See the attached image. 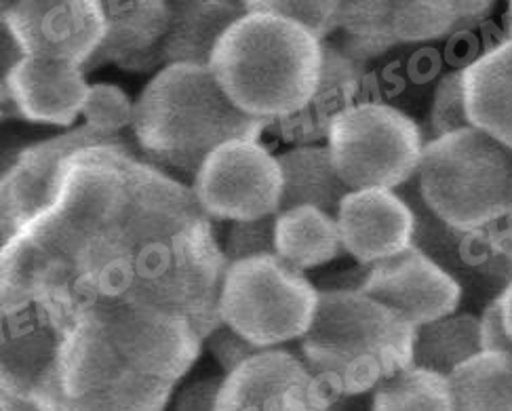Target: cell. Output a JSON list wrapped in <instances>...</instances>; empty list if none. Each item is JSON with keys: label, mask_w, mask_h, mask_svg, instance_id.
Returning a JSON list of instances; mask_svg holds the SVG:
<instances>
[{"label": "cell", "mask_w": 512, "mask_h": 411, "mask_svg": "<svg viewBox=\"0 0 512 411\" xmlns=\"http://www.w3.org/2000/svg\"><path fill=\"white\" fill-rule=\"evenodd\" d=\"M498 302H500V308H502L506 331H508V336L512 340V277H510L508 285L504 287V291L498 296Z\"/></svg>", "instance_id": "35"}, {"label": "cell", "mask_w": 512, "mask_h": 411, "mask_svg": "<svg viewBox=\"0 0 512 411\" xmlns=\"http://www.w3.org/2000/svg\"><path fill=\"white\" fill-rule=\"evenodd\" d=\"M91 146L131 148L123 135H104L83 125L19 150L0 182L3 243L38 218L55 199L59 175L70 156Z\"/></svg>", "instance_id": "14"}, {"label": "cell", "mask_w": 512, "mask_h": 411, "mask_svg": "<svg viewBox=\"0 0 512 411\" xmlns=\"http://www.w3.org/2000/svg\"><path fill=\"white\" fill-rule=\"evenodd\" d=\"M192 190L213 222L260 220L281 211L283 171L260 142L234 140L207 156Z\"/></svg>", "instance_id": "11"}, {"label": "cell", "mask_w": 512, "mask_h": 411, "mask_svg": "<svg viewBox=\"0 0 512 411\" xmlns=\"http://www.w3.org/2000/svg\"><path fill=\"white\" fill-rule=\"evenodd\" d=\"M266 125L230 102L211 68L167 66L137 97L131 129L144 161L194 180L213 150L260 142Z\"/></svg>", "instance_id": "2"}, {"label": "cell", "mask_w": 512, "mask_h": 411, "mask_svg": "<svg viewBox=\"0 0 512 411\" xmlns=\"http://www.w3.org/2000/svg\"><path fill=\"white\" fill-rule=\"evenodd\" d=\"M424 137L418 123L386 102H359L331 123L327 148L350 190H395L418 175Z\"/></svg>", "instance_id": "9"}, {"label": "cell", "mask_w": 512, "mask_h": 411, "mask_svg": "<svg viewBox=\"0 0 512 411\" xmlns=\"http://www.w3.org/2000/svg\"><path fill=\"white\" fill-rule=\"evenodd\" d=\"M247 13H270L308 30L319 43L338 32L340 3L336 0H245Z\"/></svg>", "instance_id": "28"}, {"label": "cell", "mask_w": 512, "mask_h": 411, "mask_svg": "<svg viewBox=\"0 0 512 411\" xmlns=\"http://www.w3.org/2000/svg\"><path fill=\"white\" fill-rule=\"evenodd\" d=\"M344 251L373 266L416 245L418 215L395 190H352L336 215Z\"/></svg>", "instance_id": "17"}, {"label": "cell", "mask_w": 512, "mask_h": 411, "mask_svg": "<svg viewBox=\"0 0 512 411\" xmlns=\"http://www.w3.org/2000/svg\"><path fill=\"white\" fill-rule=\"evenodd\" d=\"M508 218L512 220V182H510V205H508Z\"/></svg>", "instance_id": "38"}, {"label": "cell", "mask_w": 512, "mask_h": 411, "mask_svg": "<svg viewBox=\"0 0 512 411\" xmlns=\"http://www.w3.org/2000/svg\"><path fill=\"white\" fill-rule=\"evenodd\" d=\"M205 344L211 352V357L218 361L222 371L226 376H230L232 371L239 369L243 363H247L251 357L262 352L255 344L245 340L239 331H234L226 323H220L215 327L211 334L205 338Z\"/></svg>", "instance_id": "32"}, {"label": "cell", "mask_w": 512, "mask_h": 411, "mask_svg": "<svg viewBox=\"0 0 512 411\" xmlns=\"http://www.w3.org/2000/svg\"><path fill=\"white\" fill-rule=\"evenodd\" d=\"M106 34L83 72L114 64L129 72H152L165 68L163 41L171 22L167 0H106Z\"/></svg>", "instance_id": "19"}, {"label": "cell", "mask_w": 512, "mask_h": 411, "mask_svg": "<svg viewBox=\"0 0 512 411\" xmlns=\"http://www.w3.org/2000/svg\"><path fill=\"white\" fill-rule=\"evenodd\" d=\"M228 266L192 186L140 159L121 205L87 253L83 277L89 302L114 298L161 310L186 319L205 340L222 323Z\"/></svg>", "instance_id": "1"}, {"label": "cell", "mask_w": 512, "mask_h": 411, "mask_svg": "<svg viewBox=\"0 0 512 411\" xmlns=\"http://www.w3.org/2000/svg\"><path fill=\"white\" fill-rule=\"evenodd\" d=\"M508 38H512V3L508 9Z\"/></svg>", "instance_id": "37"}, {"label": "cell", "mask_w": 512, "mask_h": 411, "mask_svg": "<svg viewBox=\"0 0 512 411\" xmlns=\"http://www.w3.org/2000/svg\"><path fill=\"white\" fill-rule=\"evenodd\" d=\"M449 382L458 411H512V352H481Z\"/></svg>", "instance_id": "26"}, {"label": "cell", "mask_w": 512, "mask_h": 411, "mask_svg": "<svg viewBox=\"0 0 512 411\" xmlns=\"http://www.w3.org/2000/svg\"><path fill=\"white\" fill-rule=\"evenodd\" d=\"M331 397L302 357L262 350L224 378L215 411H329Z\"/></svg>", "instance_id": "15"}, {"label": "cell", "mask_w": 512, "mask_h": 411, "mask_svg": "<svg viewBox=\"0 0 512 411\" xmlns=\"http://www.w3.org/2000/svg\"><path fill=\"white\" fill-rule=\"evenodd\" d=\"M413 336L416 327L361 291H319L300 355L331 401L357 397L411 367Z\"/></svg>", "instance_id": "4"}, {"label": "cell", "mask_w": 512, "mask_h": 411, "mask_svg": "<svg viewBox=\"0 0 512 411\" xmlns=\"http://www.w3.org/2000/svg\"><path fill=\"white\" fill-rule=\"evenodd\" d=\"M0 405H3V411H38L30 403H26L22 399H15L11 395H3V399H0Z\"/></svg>", "instance_id": "36"}, {"label": "cell", "mask_w": 512, "mask_h": 411, "mask_svg": "<svg viewBox=\"0 0 512 411\" xmlns=\"http://www.w3.org/2000/svg\"><path fill=\"white\" fill-rule=\"evenodd\" d=\"M344 251L333 215L314 207H293L277 213L274 253L295 270H314L331 264Z\"/></svg>", "instance_id": "24"}, {"label": "cell", "mask_w": 512, "mask_h": 411, "mask_svg": "<svg viewBox=\"0 0 512 411\" xmlns=\"http://www.w3.org/2000/svg\"><path fill=\"white\" fill-rule=\"evenodd\" d=\"M283 171L281 211L314 207L336 218L342 201L352 192L333 165L327 146H293L279 154Z\"/></svg>", "instance_id": "23"}, {"label": "cell", "mask_w": 512, "mask_h": 411, "mask_svg": "<svg viewBox=\"0 0 512 411\" xmlns=\"http://www.w3.org/2000/svg\"><path fill=\"white\" fill-rule=\"evenodd\" d=\"M140 159L133 148L123 146H91L74 152L59 175L53 203L19 230L45 262L81 283L85 291L87 253L121 205L131 169Z\"/></svg>", "instance_id": "5"}, {"label": "cell", "mask_w": 512, "mask_h": 411, "mask_svg": "<svg viewBox=\"0 0 512 411\" xmlns=\"http://www.w3.org/2000/svg\"><path fill=\"white\" fill-rule=\"evenodd\" d=\"M209 68L236 108L274 121L298 112L317 89L323 43L285 17L247 13L220 38Z\"/></svg>", "instance_id": "3"}, {"label": "cell", "mask_w": 512, "mask_h": 411, "mask_svg": "<svg viewBox=\"0 0 512 411\" xmlns=\"http://www.w3.org/2000/svg\"><path fill=\"white\" fill-rule=\"evenodd\" d=\"M135 104L129 95L116 85L95 83L89 87L83 106L85 125L104 135H121L123 129L133 127Z\"/></svg>", "instance_id": "29"}, {"label": "cell", "mask_w": 512, "mask_h": 411, "mask_svg": "<svg viewBox=\"0 0 512 411\" xmlns=\"http://www.w3.org/2000/svg\"><path fill=\"white\" fill-rule=\"evenodd\" d=\"M481 352V319L470 312H454L416 329L411 365L451 378Z\"/></svg>", "instance_id": "25"}, {"label": "cell", "mask_w": 512, "mask_h": 411, "mask_svg": "<svg viewBox=\"0 0 512 411\" xmlns=\"http://www.w3.org/2000/svg\"><path fill=\"white\" fill-rule=\"evenodd\" d=\"M371 407L373 411H458L449 378L413 365L373 390Z\"/></svg>", "instance_id": "27"}, {"label": "cell", "mask_w": 512, "mask_h": 411, "mask_svg": "<svg viewBox=\"0 0 512 411\" xmlns=\"http://www.w3.org/2000/svg\"><path fill=\"white\" fill-rule=\"evenodd\" d=\"M424 207L454 230H479L508 215L512 152L470 127L424 144L416 175Z\"/></svg>", "instance_id": "6"}, {"label": "cell", "mask_w": 512, "mask_h": 411, "mask_svg": "<svg viewBox=\"0 0 512 411\" xmlns=\"http://www.w3.org/2000/svg\"><path fill=\"white\" fill-rule=\"evenodd\" d=\"M163 41V64L209 68L220 38L247 15L236 0H175Z\"/></svg>", "instance_id": "21"}, {"label": "cell", "mask_w": 512, "mask_h": 411, "mask_svg": "<svg viewBox=\"0 0 512 411\" xmlns=\"http://www.w3.org/2000/svg\"><path fill=\"white\" fill-rule=\"evenodd\" d=\"M363 78L365 70L359 64L333 43H323V68L310 100L298 112L268 121L266 131L295 146H314L327 140L331 123L344 110L359 104Z\"/></svg>", "instance_id": "20"}, {"label": "cell", "mask_w": 512, "mask_h": 411, "mask_svg": "<svg viewBox=\"0 0 512 411\" xmlns=\"http://www.w3.org/2000/svg\"><path fill=\"white\" fill-rule=\"evenodd\" d=\"M274 226H277V215H268V218L260 220L230 222L222 241L228 264L262 256H277L274 253Z\"/></svg>", "instance_id": "31"}, {"label": "cell", "mask_w": 512, "mask_h": 411, "mask_svg": "<svg viewBox=\"0 0 512 411\" xmlns=\"http://www.w3.org/2000/svg\"><path fill=\"white\" fill-rule=\"evenodd\" d=\"M76 312L49 300L3 310V395L22 399L38 411H64L57 359Z\"/></svg>", "instance_id": "10"}, {"label": "cell", "mask_w": 512, "mask_h": 411, "mask_svg": "<svg viewBox=\"0 0 512 411\" xmlns=\"http://www.w3.org/2000/svg\"><path fill=\"white\" fill-rule=\"evenodd\" d=\"M0 7L3 28L24 55L85 68L104 41V5L95 0H15Z\"/></svg>", "instance_id": "13"}, {"label": "cell", "mask_w": 512, "mask_h": 411, "mask_svg": "<svg viewBox=\"0 0 512 411\" xmlns=\"http://www.w3.org/2000/svg\"><path fill=\"white\" fill-rule=\"evenodd\" d=\"M464 93V72L451 70L439 78L430 104V140L470 129Z\"/></svg>", "instance_id": "30"}, {"label": "cell", "mask_w": 512, "mask_h": 411, "mask_svg": "<svg viewBox=\"0 0 512 411\" xmlns=\"http://www.w3.org/2000/svg\"><path fill=\"white\" fill-rule=\"evenodd\" d=\"M57 384L64 411H163L175 388L135 367L85 306L59 350Z\"/></svg>", "instance_id": "7"}, {"label": "cell", "mask_w": 512, "mask_h": 411, "mask_svg": "<svg viewBox=\"0 0 512 411\" xmlns=\"http://www.w3.org/2000/svg\"><path fill=\"white\" fill-rule=\"evenodd\" d=\"M462 24L456 3L439 0H361L340 3L338 41L333 43L363 70L403 45L435 43Z\"/></svg>", "instance_id": "12"}, {"label": "cell", "mask_w": 512, "mask_h": 411, "mask_svg": "<svg viewBox=\"0 0 512 411\" xmlns=\"http://www.w3.org/2000/svg\"><path fill=\"white\" fill-rule=\"evenodd\" d=\"M89 87L81 66L26 55L3 76V106L32 123L72 127L83 114Z\"/></svg>", "instance_id": "18"}, {"label": "cell", "mask_w": 512, "mask_h": 411, "mask_svg": "<svg viewBox=\"0 0 512 411\" xmlns=\"http://www.w3.org/2000/svg\"><path fill=\"white\" fill-rule=\"evenodd\" d=\"M481 319V344L483 352H512V340L506 331V323L502 317V308L498 298L491 300Z\"/></svg>", "instance_id": "34"}, {"label": "cell", "mask_w": 512, "mask_h": 411, "mask_svg": "<svg viewBox=\"0 0 512 411\" xmlns=\"http://www.w3.org/2000/svg\"><path fill=\"white\" fill-rule=\"evenodd\" d=\"M224 378L209 376L186 384L175 401V411H215Z\"/></svg>", "instance_id": "33"}, {"label": "cell", "mask_w": 512, "mask_h": 411, "mask_svg": "<svg viewBox=\"0 0 512 411\" xmlns=\"http://www.w3.org/2000/svg\"><path fill=\"white\" fill-rule=\"evenodd\" d=\"M462 72L470 125L512 152V38L479 55Z\"/></svg>", "instance_id": "22"}, {"label": "cell", "mask_w": 512, "mask_h": 411, "mask_svg": "<svg viewBox=\"0 0 512 411\" xmlns=\"http://www.w3.org/2000/svg\"><path fill=\"white\" fill-rule=\"evenodd\" d=\"M361 293L395 312L411 327H422L458 312L462 285L418 245L369 266Z\"/></svg>", "instance_id": "16"}, {"label": "cell", "mask_w": 512, "mask_h": 411, "mask_svg": "<svg viewBox=\"0 0 512 411\" xmlns=\"http://www.w3.org/2000/svg\"><path fill=\"white\" fill-rule=\"evenodd\" d=\"M317 306L319 289L277 256L230 264L220 293L222 323L262 350L300 340Z\"/></svg>", "instance_id": "8"}]
</instances>
